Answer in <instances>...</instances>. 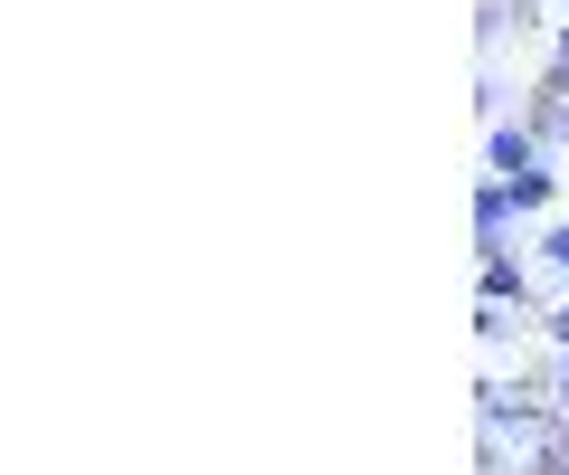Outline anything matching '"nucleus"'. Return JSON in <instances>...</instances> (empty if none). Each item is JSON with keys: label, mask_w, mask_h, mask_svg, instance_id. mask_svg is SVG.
<instances>
[{"label": "nucleus", "mask_w": 569, "mask_h": 475, "mask_svg": "<svg viewBox=\"0 0 569 475\" xmlns=\"http://www.w3.org/2000/svg\"><path fill=\"white\" fill-rule=\"evenodd\" d=\"M485 475H569V428L560 409L485 380Z\"/></svg>", "instance_id": "1"}, {"label": "nucleus", "mask_w": 569, "mask_h": 475, "mask_svg": "<svg viewBox=\"0 0 569 475\" xmlns=\"http://www.w3.org/2000/svg\"><path fill=\"white\" fill-rule=\"evenodd\" d=\"M512 219H522V209H512V190H503V181L475 190V248H485V257H503V228H512Z\"/></svg>", "instance_id": "2"}, {"label": "nucleus", "mask_w": 569, "mask_h": 475, "mask_svg": "<svg viewBox=\"0 0 569 475\" xmlns=\"http://www.w3.org/2000/svg\"><path fill=\"white\" fill-rule=\"evenodd\" d=\"M493 181H522V171H541V144H531V125H493Z\"/></svg>", "instance_id": "3"}, {"label": "nucleus", "mask_w": 569, "mask_h": 475, "mask_svg": "<svg viewBox=\"0 0 569 475\" xmlns=\"http://www.w3.org/2000/svg\"><path fill=\"white\" fill-rule=\"evenodd\" d=\"M531 144H569V86H541V105H531Z\"/></svg>", "instance_id": "4"}, {"label": "nucleus", "mask_w": 569, "mask_h": 475, "mask_svg": "<svg viewBox=\"0 0 569 475\" xmlns=\"http://www.w3.org/2000/svg\"><path fill=\"white\" fill-rule=\"evenodd\" d=\"M485 305H522V267L512 257H485Z\"/></svg>", "instance_id": "5"}, {"label": "nucleus", "mask_w": 569, "mask_h": 475, "mask_svg": "<svg viewBox=\"0 0 569 475\" xmlns=\"http://www.w3.org/2000/svg\"><path fill=\"white\" fill-rule=\"evenodd\" d=\"M512 190V209H550V190H560V181H550V171H522V181H503Z\"/></svg>", "instance_id": "6"}, {"label": "nucleus", "mask_w": 569, "mask_h": 475, "mask_svg": "<svg viewBox=\"0 0 569 475\" xmlns=\"http://www.w3.org/2000/svg\"><path fill=\"white\" fill-rule=\"evenodd\" d=\"M541 257H550V267L569 276V219H560V228H550V238H541Z\"/></svg>", "instance_id": "7"}, {"label": "nucleus", "mask_w": 569, "mask_h": 475, "mask_svg": "<svg viewBox=\"0 0 569 475\" xmlns=\"http://www.w3.org/2000/svg\"><path fill=\"white\" fill-rule=\"evenodd\" d=\"M550 86H569V29L550 39Z\"/></svg>", "instance_id": "8"}, {"label": "nucleus", "mask_w": 569, "mask_h": 475, "mask_svg": "<svg viewBox=\"0 0 569 475\" xmlns=\"http://www.w3.org/2000/svg\"><path fill=\"white\" fill-rule=\"evenodd\" d=\"M550 352H560V362H569V305L550 314Z\"/></svg>", "instance_id": "9"}, {"label": "nucleus", "mask_w": 569, "mask_h": 475, "mask_svg": "<svg viewBox=\"0 0 569 475\" xmlns=\"http://www.w3.org/2000/svg\"><path fill=\"white\" fill-rule=\"evenodd\" d=\"M550 409L569 418V362H560V372H550Z\"/></svg>", "instance_id": "10"}, {"label": "nucleus", "mask_w": 569, "mask_h": 475, "mask_svg": "<svg viewBox=\"0 0 569 475\" xmlns=\"http://www.w3.org/2000/svg\"><path fill=\"white\" fill-rule=\"evenodd\" d=\"M560 10H569V0H560Z\"/></svg>", "instance_id": "11"}]
</instances>
